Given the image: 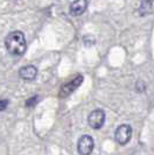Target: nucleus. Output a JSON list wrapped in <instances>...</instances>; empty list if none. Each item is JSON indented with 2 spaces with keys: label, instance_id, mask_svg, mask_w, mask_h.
Masks as SVG:
<instances>
[{
  "label": "nucleus",
  "instance_id": "1",
  "mask_svg": "<svg viewBox=\"0 0 154 155\" xmlns=\"http://www.w3.org/2000/svg\"><path fill=\"white\" fill-rule=\"evenodd\" d=\"M5 47L11 55L21 56L27 49V41L25 34L20 31H11L5 39Z\"/></svg>",
  "mask_w": 154,
  "mask_h": 155
},
{
  "label": "nucleus",
  "instance_id": "2",
  "mask_svg": "<svg viewBox=\"0 0 154 155\" xmlns=\"http://www.w3.org/2000/svg\"><path fill=\"white\" fill-rule=\"evenodd\" d=\"M95 148L93 138L89 134L82 135L77 141V152L79 155H90Z\"/></svg>",
  "mask_w": 154,
  "mask_h": 155
},
{
  "label": "nucleus",
  "instance_id": "3",
  "mask_svg": "<svg viewBox=\"0 0 154 155\" xmlns=\"http://www.w3.org/2000/svg\"><path fill=\"white\" fill-rule=\"evenodd\" d=\"M132 138V127L130 125L124 124L120 125L115 132V140L119 145H126Z\"/></svg>",
  "mask_w": 154,
  "mask_h": 155
},
{
  "label": "nucleus",
  "instance_id": "4",
  "mask_svg": "<svg viewBox=\"0 0 154 155\" xmlns=\"http://www.w3.org/2000/svg\"><path fill=\"white\" fill-rule=\"evenodd\" d=\"M88 124L93 130L102 128L105 124V112L100 109L92 111L88 117Z\"/></svg>",
  "mask_w": 154,
  "mask_h": 155
},
{
  "label": "nucleus",
  "instance_id": "5",
  "mask_svg": "<svg viewBox=\"0 0 154 155\" xmlns=\"http://www.w3.org/2000/svg\"><path fill=\"white\" fill-rule=\"evenodd\" d=\"M83 76L78 75L76 78H74L72 81H70L69 83L64 84V85L61 87L60 90V97L63 98V97H68L70 93L74 92V90H76L78 86L81 85V83H83Z\"/></svg>",
  "mask_w": 154,
  "mask_h": 155
},
{
  "label": "nucleus",
  "instance_id": "6",
  "mask_svg": "<svg viewBox=\"0 0 154 155\" xmlns=\"http://www.w3.org/2000/svg\"><path fill=\"white\" fill-rule=\"evenodd\" d=\"M88 7V1L86 0H78L71 2L69 6V12L72 16H79L85 12Z\"/></svg>",
  "mask_w": 154,
  "mask_h": 155
},
{
  "label": "nucleus",
  "instance_id": "7",
  "mask_svg": "<svg viewBox=\"0 0 154 155\" xmlns=\"http://www.w3.org/2000/svg\"><path fill=\"white\" fill-rule=\"evenodd\" d=\"M19 76L23 81H33L38 76V69L34 65H26L19 70Z\"/></svg>",
  "mask_w": 154,
  "mask_h": 155
},
{
  "label": "nucleus",
  "instance_id": "8",
  "mask_svg": "<svg viewBox=\"0 0 154 155\" xmlns=\"http://www.w3.org/2000/svg\"><path fill=\"white\" fill-rule=\"evenodd\" d=\"M152 5H153L152 1H148V0L141 1V2H140V7H139V13H140V15L145 16V15H147V14H149V13L152 12Z\"/></svg>",
  "mask_w": 154,
  "mask_h": 155
},
{
  "label": "nucleus",
  "instance_id": "9",
  "mask_svg": "<svg viewBox=\"0 0 154 155\" xmlns=\"http://www.w3.org/2000/svg\"><path fill=\"white\" fill-rule=\"evenodd\" d=\"M83 43L86 47H91L96 43V39L93 38V35H85L83 38Z\"/></svg>",
  "mask_w": 154,
  "mask_h": 155
},
{
  "label": "nucleus",
  "instance_id": "10",
  "mask_svg": "<svg viewBox=\"0 0 154 155\" xmlns=\"http://www.w3.org/2000/svg\"><path fill=\"white\" fill-rule=\"evenodd\" d=\"M38 101V96H34V97H32V98L26 101V106H27V107H32V106L36 105Z\"/></svg>",
  "mask_w": 154,
  "mask_h": 155
},
{
  "label": "nucleus",
  "instance_id": "11",
  "mask_svg": "<svg viewBox=\"0 0 154 155\" xmlns=\"http://www.w3.org/2000/svg\"><path fill=\"white\" fill-rule=\"evenodd\" d=\"M136 89H137V91H138V92H144V91H145V89H146V85H145V83H144V82L139 81V82H137V84H136Z\"/></svg>",
  "mask_w": 154,
  "mask_h": 155
},
{
  "label": "nucleus",
  "instance_id": "12",
  "mask_svg": "<svg viewBox=\"0 0 154 155\" xmlns=\"http://www.w3.org/2000/svg\"><path fill=\"white\" fill-rule=\"evenodd\" d=\"M8 106V101L7 99H0V112L5 111Z\"/></svg>",
  "mask_w": 154,
  "mask_h": 155
}]
</instances>
